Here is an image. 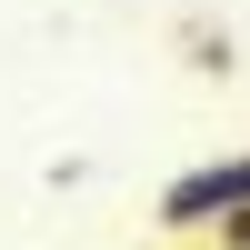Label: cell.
<instances>
[{
	"mask_svg": "<svg viewBox=\"0 0 250 250\" xmlns=\"http://www.w3.org/2000/svg\"><path fill=\"white\" fill-rule=\"evenodd\" d=\"M250 210V150L240 160H210V170H180L160 190V230H210V220Z\"/></svg>",
	"mask_w": 250,
	"mask_h": 250,
	"instance_id": "1",
	"label": "cell"
},
{
	"mask_svg": "<svg viewBox=\"0 0 250 250\" xmlns=\"http://www.w3.org/2000/svg\"><path fill=\"white\" fill-rule=\"evenodd\" d=\"M220 230V250H250V210H230V220H210Z\"/></svg>",
	"mask_w": 250,
	"mask_h": 250,
	"instance_id": "2",
	"label": "cell"
}]
</instances>
